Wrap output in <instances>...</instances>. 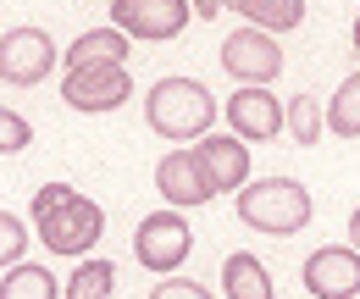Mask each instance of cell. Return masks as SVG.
<instances>
[{"mask_svg": "<svg viewBox=\"0 0 360 299\" xmlns=\"http://www.w3.org/2000/svg\"><path fill=\"white\" fill-rule=\"evenodd\" d=\"M34 227L50 255H89L105 233V211L84 200L72 183H45L34 194Z\"/></svg>", "mask_w": 360, "mask_h": 299, "instance_id": "cell-1", "label": "cell"}, {"mask_svg": "<svg viewBox=\"0 0 360 299\" xmlns=\"http://www.w3.org/2000/svg\"><path fill=\"white\" fill-rule=\"evenodd\" d=\"M144 122L161 139H172V150H183V144H200L211 133L217 100H211V89L194 84V78H161L144 94Z\"/></svg>", "mask_w": 360, "mask_h": 299, "instance_id": "cell-2", "label": "cell"}, {"mask_svg": "<svg viewBox=\"0 0 360 299\" xmlns=\"http://www.w3.org/2000/svg\"><path fill=\"white\" fill-rule=\"evenodd\" d=\"M238 216L255 227V233H300L311 222V194L305 183L294 177H261V183H244L238 189Z\"/></svg>", "mask_w": 360, "mask_h": 299, "instance_id": "cell-3", "label": "cell"}, {"mask_svg": "<svg viewBox=\"0 0 360 299\" xmlns=\"http://www.w3.org/2000/svg\"><path fill=\"white\" fill-rule=\"evenodd\" d=\"M194 250V233L178 211H150L144 222L134 227V260L150 266V272H178Z\"/></svg>", "mask_w": 360, "mask_h": 299, "instance_id": "cell-4", "label": "cell"}, {"mask_svg": "<svg viewBox=\"0 0 360 299\" xmlns=\"http://www.w3.org/2000/svg\"><path fill=\"white\" fill-rule=\"evenodd\" d=\"M222 67H227V78H238V84L266 89L283 72V44L271 34H261V28H238V34L222 39Z\"/></svg>", "mask_w": 360, "mask_h": 299, "instance_id": "cell-5", "label": "cell"}, {"mask_svg": "<svg viewBox=\"0 0 360 299\" xmlns=\"http://www.w3.org/2000/svg\"><path fill=\"white\" fill-rule=\"evenodd\" d=\"M56 61L61 56H56V39L45 28H11V34H0V78L6 84L34 89L39 78H50Z\"/></svg>", "mask_w": 360, "mask_h": 299, "instance_id": "cell-6", "label": "cell"}, {"mask_svg": "<svg viewBox=\"0 0 360 299\" xmlns=\"http://www.w3.org/2000/svg\"><path fill=\"white\" fill-rule=\"evenodd\" d=\"M188 17V0H111V28H122L128 39H178Z\"/></svg>", "mask_w": 360, "mask_h": 299, "instance_id": "cell-7", "label": "cell"}, {"mask_svg": "<svg viewBox=\"0 0 360 299\" xmlns=\"http://www.w3.org/2000/svg\"><path fill=\"white\" fill-rule=\"evenodd\" d=\"M128 94H134V78L122 67H78V72L61 78V100L72 111H89V117L128 106Z\"/></svg>", "mask_w": 360, "mask_h": 299, "instance_id": "cell-8", "label": "cell"}, {"mask_svg": "<svg viewBox=\"0 0 360 299\" xmlns=\"http://www.w3.org/2000/svg\"><path fill=\"white\" fill-rule=\"evenodd\" d=\"M305 288L316 299H360V250L349 244H321L316 255H305Z\"/></svg>", "mask_w": 360, "mask_h": 299, "instance_id": "cell-9", "label": "cell"}, {"mask_svg": "<svg viewBox=\"0 0 360 299\" xmlns=\"http://www.w3.org/2000/svg\"><path fill=\"white\" fill-rule=\"evenodd\" d=\"M155 189H161V200H167L172 211H194V205L217 200V189H211V177H205V167H200L194 150H167V155L155 161Z\"/></svg>", "mask_w": 360, "mask_h": 299, "instance_id": "cell-10", "label": "cell"}, {"mask_svg": "<svg viewBox=\"0 0 360 299\" xmlns=\"http://www.w3.org/2000/svg\"><path fill=\"white\" fill-rule=\"evenodd\" d=\"M227 128H233V139H244V144L277 139V133H283V100H277L271 89L244 84L233 100H227Z\"/></svg>", "mask_w": 360, "mask_h": 299, "instance_id": "cell-11", "label": "cell"}, {"mask_svg": "<svg viewBox=\"0 0 360 299\" xmlns=\"http://www.w3.org/2000/svg\"><path fill=\"white\" fill-rule=\"evenodd\" d=\"M194 155H200V167H205V177H211L217 194H238V189L250 183V150H244V139H233V133H205V139L194 144Z\"/></svg>", "mask_w": 360, "mask_h": 299, "instance_id": "cell-12", "label": "cell"}, {"mask_svg": "<svg viewBox=\"0 0 360 299\" xmlns=\"http://www.w3.org/2000/svg\"><path fill=\"white\" fill-rule=\"evenodd\" d=\"M128 34L122 28H89V34H78L72 50H67V72H78V67H122L128 61Z\"/></svg>", "mask_w": 360, "mask_h": 299, "instance_id": "cell-13", "label": "cell"}, {"mask_svg": "<svg viewBox=\"0 0 360 299\" xmlns=\"http://www.w3.org/2000/svg\"><path fill=\"white\" fill-rule=\"evenodd\" d=\"M222 288H227V299H277L271 272L261 266V255H250V250H233V255L222 260Z\"/></svg>", "mask_w": 360, "mask_h": 299, "instance_id": "cell-14", "label": "cell"}, {"mask_svg": "<svg viewBox=\"0 0 360 299\" xmlns=\"http://www.w3.org/2000/svg\"><path fill=\"white\" fill-rule=\"evenodd\" d=\"M0 299H61V283L50 277V266L17 260V266L0 277Z\"/></svg>", "mask_w": 360, "mask_h": 299, "instance_id": "cell-15", "label": "cell"}, {"mask_svg": "<svg viewBox=\"0 0 360 299\" xmlns=\"http://www.w3.org/2000/svg\"><path fill=\"white\" fill-rule=\"evenodd\" d=\"M244 17L261 34H288L305 23V0H244Z\"/></svg>", "mask_w": 360, "mask_h": 299, "instance_id": "cell-16", "label": "cell"}, {"mask_svg": "<svg viewBox=\"0 0 360 299\" xmlns=\"http://www.w3.org/2000/svg\"><path fill=\"white\" fill-rule=\"evenodd\" d=\"M111 288H117V266L94 255V260H78V272L67 277L61 299H111Z\"/></svg>", "mask_w": 360, "mask_h": 299, "instance_id": "cell-17", "label": "cell"}, {"mask_svg": "<svg viewBox=\"0 0 360 299\" xmlns=\"http://www.w3.org/2000/svg\"><path fill=\"white\" fill-rule=\"evenodd\" d=\"M321 128H327V111L316 106L311 94H294V100L283 106V133H288L294 144H316Z\"/></svg>", "mask_w": 360, "mask_h": 299, "instance_id": "cell-18", "label": "cell"}, {"mask_svg": "<svg viewBox=\"0 0 360 299\" xmlns=\"http://www.w3.org/2000/svg\"><path fill=\"white\" fill-rule=\"evenodd\" d=\"M327 128L344 133V139H360V72H349L338 94H333V106H327Z\"/></svg>", "mask_w": 360, "mask_h": 299, "instance_id": "cell-19", "label": "cell"}, {"mask_svg": "<svg viewBox=\"0 0 360 299\" xmlns=\"http://www.w3.org/2000/svg\"><path fill=\"white\" fill-rule=\"evenodd\" d=\"M22 255H28V227L11 211H0V272H11Z\"/></svg>", "mask_w": 360, "mask_h": 299, "instance_id": "cell-20", "label": "cell"}, {"mask_svg": "<svg viewBox=\"0 0 360 299\" xmlns=\"http://www.w3.org/2000/svg\"><path fill=\"white\" fill-rule=\"evenodd\" d=\"M28 144H34L28 117H17V111H6V106H0V155H17V150H28Z\"/></svg>", "mask_w": 360, "mask_h": 299, "instance_id": "cell-21", "label": "cell"}, {"mask_svg": "<svg viewBox=\"0 0 360 299\" xmlns=\"http://www.w3.org/2000/svg\"><path fill=\"white\" fill-rule=\"evenodd\" d=\"M150 299H211L200 283H183V277H161L155 288H150Z\"/></svg>", "mask_w": 360, "mask_h": 299, "instance_id": "cell-22", "label": "cell"}, {"mask_svg": "<svg viewBox=\"0 0 360 299\" xmlns=\"http://www.w3.org/2000/svg\"><path fill=\"white\" fill-rule=\"evenodd\" d=\"M349 250H360V205L349 211Z\"/></svg>", "mask_w": 360, "mask_h": 299, "instance_id": "cell-23", "label": "cell"}, {"mask_svg": "<svg viewBox=\"0 0 360 299\" xmlns=\"http://www.w3.org/2000/svg\"><path fill=\"white\" fill-rule=\"evenodd\" d=\"M188 6H194V17H217V6H211V0H188Z\"/></svg>", "mask_w": 360, "mask_h": 299, "instance_id": "cell-24", "label": "cell"}, {"mask_svg": "<svg viewBox=\"0 0 360 299\" xmlns=\"http://www.w3.org/2000/svg\"><path fill=\"white\" fill-rule=\"evenodd\" d=\"M217 11H244V0H211Z\"/></svg>", "mask_w": 360, "mask_h": 299, "instance_id": "cell-25", "label": "cell"}, {"mask_svg": "<svg viewBox=\"0 0 360 299\" xmlns=\"http://www.w3.org/2000/svg\"><path fill=\"white\" fill-rule=\"evenodd\" d=\"M355 50H360V17H355Z\"/></svg>", "mask_w": 360, "mask_h": 299, "instance_id": "cell-26", "label": "cell"}]
</instances>
